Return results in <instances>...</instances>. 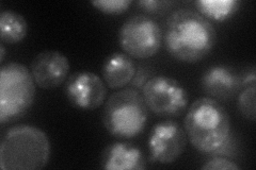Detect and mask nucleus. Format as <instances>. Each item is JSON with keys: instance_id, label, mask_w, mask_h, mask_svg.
Here are the masks:
<instances>
[{"instance_id": "nucleus-21", "label": "nucleus", "mask_w": 256, "mask_h": 170, "mask_svg": "<svg viewBox=\"0 0 256 170\" xmlns=\"http://www.w3.org/2000/svg\"><path fill=\"white\" fill-rule=\"evenodd\" d=\"M4 55H6V49H4V43H2V45H0V62H4Z\"/></svg>"}, {"instance_id": "nucleus-20", "label": "nucleus", "mask_w": 256, "mask_h": 170, "mask_svg": "<svg viewBox=\"0 0 256 170\" xmlns=\"http://www.w3.org/2000/svg\"><path fill=\"white\" fill-rule=\"evenodd\" d=\"M255 78H256L255 69L252 68L251 70H248L244 75H242V77H240V79H242V86L246 87V86L255 85Z\"/></svg>"}, {"instance_id": "nucleus-13", "label": "nucleus", "mask_w": 256, "mask_h": 170, "mask_svg": "<svg viewBox=\"0 0 256 170\" xmlns=\"http://www.w3.org/2000/svg\"><path fill=\"white\" fill-rule=\"evenodd\" d=\"M137 67L130 55L125 52L109 54L102 66V80L111 90H122L134 78Z\"/></svg>"}, {"instance_id": "nucleus-11", "label": "nucleus", "mask_w": 256, "mask_h": 170, "mask_svg": "<svg viewBox=\"0 0 256 170\" xmlns=\"http://www.w3.org/2000/svg\"><path fill=\"white\" fill-rule=\"evenodd\" d=\"M201 87L212 99L228 101L242 90V79L236 72L226 65L208 67L202 75Z\"/></svg>"}, {"instance_id": "nucleus-17", "label": "nucleus", "mask_w": 256, "mask_h": 170, "mask_svg": "<svg viewBox=\"0 0 256 170\" xmlns=\"http://www.w3.org/2000/svg\"><path fill=\"white\" fill-rule=\"evenodd\" d=\"M90 3L98 11L109 14L118 15L125 13L132 5V0H92Z\"/></svg>"}, {"instance_id": "nucleus-8", "label": "nucleus", "mask_w": 256, "mask_h": 170, "mask_svg": "<svg viewBox=\"0 0 256 170\" xmlns=\"http://www.w3.org/2000/svg\"><path fill=\"white\" fill-rule=\"evenodd\" d=\"M148 145L152 163L169 165L185 151L187 135L178 121L166 119L150 129Z\"/></svg>"}, {"instance_id": "nucleus-12", "label": "nucleus", "mask_w": 256, "mask_h": 170, "mask_svg": "<svg viewBox=\"0 0 256 170\" xmlns=\"http://www.w3.org/2000/svg\"><path fill=\"white\" fill-rule=\"evenodd\" d=\"M100 168L105 170H142L146 167L143 152L130 143L116 142L102 151Z\"/></svg>"}, {"instance_id": "nucleus-18", "label": "nucleus", "mask_w": 256, "mask_h": 170, "mask_svg": "<svg viewBox=\"0 0 256 170\" xmlns=\"http://www.w3.org/2000/svg\"><path fill=\"white\" fill-rule=\"evenodd\" d=\"M202 170H238L240 167L235 163L226 158H212L210 161H207L201 166Z\"/></svg>"}, {"instance_id": "nucleus-2", "label": "nucleus", "mask_w": 256, "mask_h": 170, "mask_svg": "<svg viewBox=\"0 0 256 170\" xmlns=\"http://www.w3.org/2000/svg\"><path fill=\"white\" fill-rule=\"evenodd\" d=\"M184 130L196 150L202 153L216 152L226 145L230 137L228 113L218 100L201 97L189 107Z\"/></svg>"}, {"instance_id": "nucleus-9", "label": "nucleus", "mask_w": 256, "mask_h": 170, "mask_svg": "<svg viewBox=\"0 0 256 170\" xmlns=\"http://www.w3.org/2000/svg\"><path fill=\"white\" fill-rule=\"evenodd\" d=\"M64 94L74 108L92 111L102 107L107 97V85L92 71H77L72 74L64 85Z\"/></svg>"}, {"instance_id": "nucleus-14", "label": "nucleus", "mask_w": 256, "mask_h": 170, "mask_svg": "<svg viewBox=\"0 0 256 170\" xmlns=\"http://www.w3.org/2000/svg\"><path fill=\"white\" fill-rule=\"evenodd\" d=\"M28 22L24 16L12 10L0 13V38L2 42L14 45L25 38L28 34Z\"/></svg>"}, {"instance_id": "nucleus-3", "label": "nucleus", "mask_w": 256, "mask_h": 170, "mask_svg": "<svg viewBox=\"0 0 256 170\" xmlns=\"http://www.w3.org/2000/svg\"><path fill=\"white\" fill-rule=\"evenodd\" d=\"M50 158L47 134L31 125H18L8 130L0 143V168L2 170H40Z\"/></svg>"}, {"instance_id": "nucleus-15", "label": "nucleus", "mask_w": 256, "mask_h": 170, "mask_svg": "<svg viewBox=\"0 0 256 170\" xmlns=\"http://www.w3.org/2000/svg\"><path fill=\"white\" fill-rule=\"evenodd\" d=\"M237 0H198L194 2L198 12L205 18L224 21L230 18L240 7Z\"/></svg>"}, {"instance_id": "nucleus-7", "label": "nucleus", "mask_w": 256, "mask_h": 170, "mask_svg": "<svg viewBox=\"0 0 256 170\" xmlns=\"http://www.w3.org/2000/svg\"><path fill=\"white\" fill-rule=\"evenodd\" d=\"M142 96L148 110L159 117H180L188 109L187 90L171 77L155 76L148 79L142 87Z\"/></svg>"}, {"instance_id": "nucleus-6", "label": "nucleus", "mask_w": 256, "mask_h": 170, "mask_svg": "<svg viewBox=\"0 0 256 170\" xmlns=\"http://www.w3.org/2000/svg\"><path fill=\"white\" fill-rule=\"evenodd\" d=\"M162 43V28L146 14L130 16L118 30V44L130 58L138 60L152 58L158 53Z\"/></svg>"}, {"instance_id": "nucleus-10", "label": "nucleus", "mask_w": 256, "mask_h": 170, "mask_svg": "<svg viewBox=\"0 0 256 170\" xmlns=\"http://www.w3.org/2000/svg\"><path fill=\"white\" fill-rule=\"evenodd\" d=\"M70 61L58 50L40 52L30 64V72L36 86L52 90L62 85L68 78Z\"/></svg>"}, {"instance_id": "nucleus-4", "label": "nucleus", "mask_w": 256, "mask_h": 170, "mask_svg": "<svg viewBox=\"0 0 256 170\" xmlns=\"http://www.w3.org/2000/svg\"><path fill=\"white\" fill-rule=\"evenodd\" d=\"M148 112L142 94L134 88H122L107 99L102 119L109 134L130 140L144 130Z\"/></svg>"}, {"instance_id": "nucleus-5", "label": "nucleus", "mask_w": 256, "mask_h": 170, "mask_svg": "<svg viewBox=\"0 0 256 170\" xmlns=\"http://www.w3.org/2000/svg\"><path fill=\"white\" fill-rule=\"evenodd\" d=\"M30 69L11 62L0 70V124L25 115L34 104L36 85Z\"/></svg>"}, {"instance_id": "nucleus-1", "label": "nucleus", "mask_w": 256, "mask_h": 170, "mask_svg": "<svg viewBox=\"0 0 256 170\" xmlns=\"http://www.w3.org/2000/svg\"><path fill=\"white\" fill-rule=\"evenodd\" d=\"M164 38L166 51L175 60L194 64L212 52L217 43V31L198 11L178 9L168 17Z\"/></svg>"}, {"instance_id": "nucleus-19", "label": "nucleus", "mask_w": 256, "mask_h": 170, "mask_svg": "<svg viewBox=\"0 0 256 170\" xmlns=\"http://www.w3.org/2000/svg\"><path fill=\"white\" fill-rule=\"evenodd\" d=\"M173 2L164 1V0H141L138 5L143 11L150 14H162L169 10Z\"/></svg>"}, {"instance_id": "nucleus-16", "label": "nucleus", "mask_w": 256, "mask_h": 170, "mask_svg": "<svg viewBox=\"0 0 256 170\" xmlns=\"http://www.w3.org/2000/svg\"><path fill=\"white\" fill-rule=\"evenodd\" d=\"M256 87L255 85L246 86L238 96L237 108L246 119L255 121L256 118Z\"/></svg>"}]
</instances>
